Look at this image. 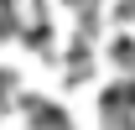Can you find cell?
<instances>
[{
  "instance_id": "1",
  "label": "cell",
  "mask_w": 135,
  "mask_h": 130,
  "mask_svg": "<svg viewBox=\"0 0 135 130\" xmlns=\"http://www.w3.org/2000/svg\"><path fill=\"white\" fill-rule=\"evenodd\" d=\"M16 26V0H0V36Z\"/></svg>"
}]
</instances>
